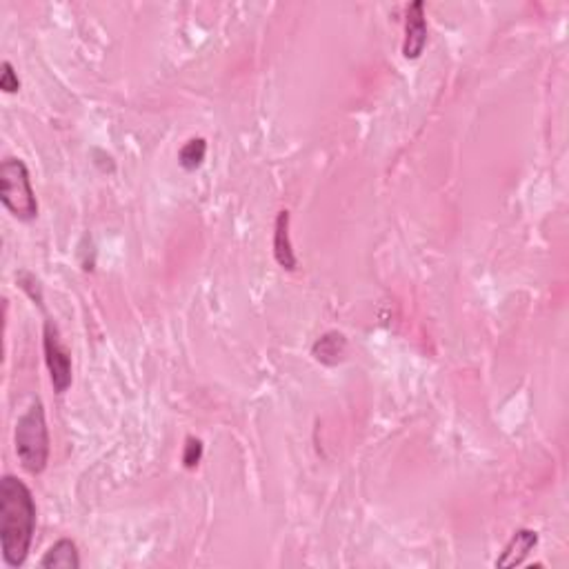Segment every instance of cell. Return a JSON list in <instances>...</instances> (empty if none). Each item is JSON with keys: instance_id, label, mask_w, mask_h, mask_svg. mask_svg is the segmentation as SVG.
I'll list each match as a JSON object with an SVG mask.
<instances>
[{"instance_id": "4fadbf2b", "label": "cell", "mask_w": 569, "mask_h": 569, "mask_svg": "<svg viewBox=\"0 0 569 569\" xmlns=\"http://www.w3.org/2000/svg\"><path fill=\"white\" fill-rule=\"evenodd\" d=\"M0 89H3L5 94L21 92V78H18L16 69H14V65L9 63V60H5L3 71H0Z\"/></svg>"}, {"instance_id": "6da1fadb", "label": "cell", "mask_w": 569, "mask_h": 569, "mask_svg": "<svg viewBox=\"0 0 569 569\" xmlns=\"http://www.w3.org/2000/svg\"><path fill=\"white\" fill-rule=\"evenodd\" d=\"M36 532V501L21 478L0 481V549L5 565L18 569L30 556Z\"/></svg>"}, {"instance_id": "7c38bea8", "label": "cell", "mask_w": 569, "mask_h": 569, "mask_svg": "<svg viewBox=\"0 0 569 569\" xmlns=\"http://www.w3.org/2000/svg\"><path fill=\"white\" fill-rule=\"evenodd\" d=\"M18 287H21L23 292L32 298V301L38 303V305H42V289L34 274H30V272L18 274Z\"/></svg>"}, {"instance_id": "277c9868", "label": "cell", "mask_w": 569, "mask_h": 569, "mask_svg": "<svg viewBox=\"0 0 569 569\" xmlns=\"http://www.w3.org/2000/svg\"><path fill=\"white\" fill-rule=\"evenodd\" d=\"M42 349H45V363L50 369L51 385L56 393H65L71 387L74 374H71V354L63 345L59 334V327L51 321L45 322V331H42Z\"/></svg>"}, {"instance_id": "9c48e42d", "label": "cell", "mask_w": 569, "mask_h": 569, "mask_svg": "<svg viewBox=\"0 0 569 569\" xmlns=\"http://www.w3.org/2000/svg\"><path fill=\"white\" fill-rule=\"evenodd\" d=\"M41 567L50 569H78L80 567V554L76 547L74 540L60 538L59 543L51 545L45 552V556L41 558Z\"/></svg>"}, {"instance_id": "8992f818", "label": "cell", "mask_w": 569, "mask_h": 569, "mask_svg": "<svg viewBox=\"0 0 569 569\" xmlns=\"http://www.w3.org/2000/svg\"><path fill=\"white\" fill-rule=\"evenodd\" d=\"M536 545H538V534H536L534 529H516L514 536L510 538V543H507L505 549L501 552V556L496 558V567L507 569L523 565L525 558L534 552Z\"/></svg>"}, {"instance_id": "8fae6325", "label": "cell", "mask_w": 569, "mask_h": 569, "mask_svg": "<svg viewBox=\"0 0 569 569\" xmlns=\"http://www.w3.org/2000/svg\"><path fill=\"white\" fill-rule=\"evenodd\" d=\"M201 458H203V440L201 438H194V436H189V438L185 440L183 465L187 469H196L198 463H201Z\"/></svg>"}, {"instance_id": "3957f363", "label": "cell", "mask_w": 569, "mask_h": 569, "mask_svg": "<svg viewBox=\"0 0 569 569\" xmlns=\"http://www.w3.org/2000/svg\"><path fill=\"white\" fill-rule=\"evenodd\" d=\"M0 201L5 210L23 222L38 216V201L32 187L30 169L21 158H5L0 165Z\"/></svg>"}, {"instance_id": "30bf717a", "label": "cell", "mask_w": 569, "mask_h": 569, "mask_svg": "<svg viewBox=\"0 0 569 569\" xmlns=\"http://www.w3.org/2000/svg\"><path fill=\"white\" fill-rule=\"evenodd\" d=\"M205 156H207V140L205 139H189L180 147L178 151V163L180 167L187 169V172H196L203 163H205Z\"/></svg>"}, {"instance_id": "5b68a950", "label": "cell", "mask_w": 569, "mask_h": 569, "mask_svg": "<svg viewBox=\"0 0 569 569\" xmlns=\"http://www.w3.org/2000/svg\"><path fill=\"white\" fill-rule=\"evenodd\" d=\"M427 45V18L425 3L416 0L407 7L405 16V42H402V56L407 60H419Z\"/></svg>"}, {"instance_id": "52a82bcc", "label": "cell", "mask_w": 569, "mask_h": 569, "mask_svg": "<svg viewBox=\"0 0 569 569\" xmlns=\"http://www.w3.org/2000/svg\"><path fill=\"white\" fill-rule=\"evenodd\" d=\"M274 258L287 272H296L298 258L294 254L292 236H289V212H278L276 225H274Z\"/></svg>"}, {"instance_id": "7a4b0ae2", "label": "cell", "mask_w": 569, "mask_h": 569, "mask_svg": "<svg viewBox=\"0 0 569 569\" xmlns=\"http://www.w3.org/2000/svg\"><path fill=\"white\" fill-rule=\"evenodd\" d=\"M14 445H16L18 461L27 474L38 476L45 472L47 463H50V429H47L45 407L38 398L18 419Z\"/></svg>"}, {"instance_id": "ba28073f", "label": "cell", "mask_w": 569, "mask_h": 569, "mask_svg": "<svg viewBox=\"0 0 569 569\" xmlns=\"http://www.w3.org/2000/svg\"><path fill=\"white\" fill-rule=\"evenodd\" d=\"M348 339L340 331H327L322 334L314 345H312V356L319 360L321 365L327 367H336L339 363H343L345 356H348Z\"/></svg>"}]
</instances>
